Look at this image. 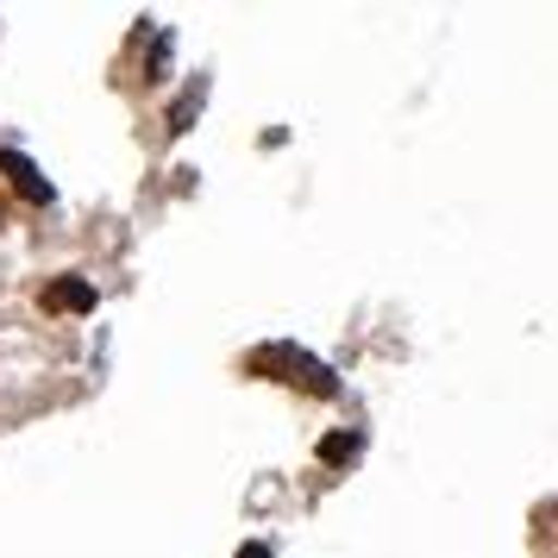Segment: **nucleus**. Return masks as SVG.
Here are the masks:
<instances>
[{
  "mask_svg": "<svg viewBox=\"0 0 558 558\" xmlns=\"http://www.w3.org/2000/svg\"><path fill=\"white\" fill-rule=\"evenodd\" d=\"M0 177L13 182V189H20V195H26L32 207H51V195H57V189H51L45 177H38V170H32V163H26L20 151H0Z\"/></svg>",
  "mask_w": 558,
  "mask_h": 558,
  "instance_id": "2",
  "label": "nucleus"
},
{
  "mask_svg": "<svg viewBox=\"0 0 558 558\" xmlns=\"http://www.w3.org/2000/svg\"><path fill=\"white\" fill-rule=\"evenodd\" d=\"M202 101H207V76H195L189 88H182V101L170 107V132H189V126H195V113H202Z\"/></svg>",
  "mask_w": 558,
  "mask_h": 558,
  "instance_id": "4",
  "label": "nucleus"
},
{
  "mask_svg": "<svg viewBox=\"0 0 558 558\" xmlns=\"http://www.w3.org/2000/svg\"><path fill=\"white\" fill-rule=\"evenodd\" d=\"M252 371L257 377H282L295 383V389H307V396H332L339 389V377H332L320 357L295 352V345H264V352H252Z\"/></svg>",
  "mask_w": 558,
  "mask_h": 558,
  "instance_id": "1",
  "label": "nucleus"
},
{
  "mask_svg": "<svg viewBox=\"0 0 558 558\" xmlns=\"http://www.w3.org/2000/svg\"><path fill=\"white\" fill-rule=\"evenodd\" d=\"M45 307H57V314H88L95 307V282H82V277L45 282Z\"/></svg>",
  "mask_w": 558,
  "mask_h": 558,
  "instance_id": "3",
  "label": "nucleus"
},
{
  "mask_svg": "<svg viewBox=\"0 0 558 558\" xmlns=\"http://www.w3.org/2000/svg\"><path fill=\"white\" fill-rule=\"evenodd\" d=\"M239 558H270V546H264V539H252V546H239Z\"/></svg>",
  "mask_w": 558,
  "mask_h": 558,
  "instance_id": "6",
  "label": "nucleus"
},
{
  "mask_svg": "<svg viewBox=\"0 0 558 558\" xmlns=\"http://www.w3.org/2000/svg\"><path fill=\"white\" fill-rule=\"evenodd\" d=\"M357 446H364L357 433H332V439H320V464H352Z\"/></svg>",
  "mask_w": 558,
  "mask_h": 558,
  "instance_id": "5",
  "label": "nucleus"
}]
</instances>
